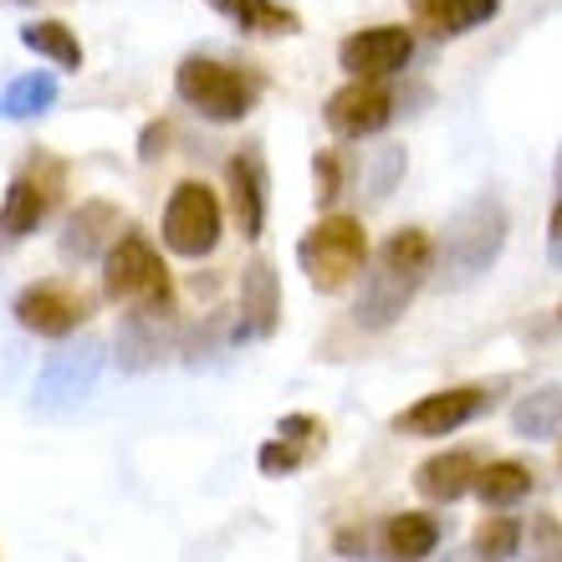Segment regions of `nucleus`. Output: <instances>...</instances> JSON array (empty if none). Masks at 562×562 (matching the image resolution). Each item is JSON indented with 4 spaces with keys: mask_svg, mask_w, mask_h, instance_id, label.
I'll list each match as a JSON object with an SVG mask.
<instances>
[{
    "mask_svg": "<svg viewBox=\"0 0 562 562\" xmlns=\"http://www.w3.org/2000/svg\"><path fill=\"white\" fill-rule=\"evenodd\" d=\"M435 271V240L415 225H404L394 236L379 246L373 267L363 271V292H358V307H353V323L363 333H384L394 327L409 312V302L419 296V286L429 281Z\"/></svg>",
    "mask_w": 562,
    "mask_h": 562,
    "instance_id": "f257e3e1",
    "label": "nucleus"
},
{
    "mask_svg": "<svg viewBox=\"0 0 562 562\" xmlns=\"http://www.w3.org/2000/svg\"><path fill=\"white\" fill-rule=\"evenodd\" d=\"M506 231H512V215H506L502 194H475L445 221V236L435 246V261H440V277L450 286H471L481 271L496 267V256L506 246Z\"/></svg>",
    "mask_w": 562,
    "mask_h": 562,
    "instance_id": "f03ea898",
    "label": "nucleus"
},
{
    "mask_svg": "<svg viewBox=\"0 0 562 562\" xmlns=\"http://www.w3.org/2000/svg\"><path fill=\"white\" fill-rule=\"evenodd\" d=\"M296 267L307 271L312 292H342L369 271V231L353 215H323L296 240Z\"/></svg>",
    "mask_w": 562,
    "mask_h": 562,
    "instance_id": "7ed1b4c3",
    "label": "nucleus"
},
{
    "mask_svg": "<svg viewBox=\"0 0 562 562\" xmlns=\"http://www.w3.org/2000/svg\"><path fill=\"white\" fill-rule=\"evenodd\" d=\"M179 103H190L200 119L210 123H240L261 98V82L251 72H240L231 61L215 57H184L175 72Z\"/></svg>",
    "mask_w": 562,
    "mask_h": 562,
    "instance_id": "20e7f679",
    "label": "nucleus"
},
{
    "mask_svg": "<svg viewBox=\"0 0 562 562\" xmlns=\"http://www.w3.org/2000/svg\"><path fill=\"white\" fill-rule=\"evenodd\" d=\"M103 296L123 307H175V286L159 251L138 231H123L113 251L103 256Z\"/></svg>",
    "mask_w": 562,
    "mask_h": 562,
    "instance_id": "39448f33",
    "label": "nucleus"
},
{
    "mask_svg": "<svg viewBox=\"0 0 562 562\" xmlns=\"http://www.w3.org/2000/svg\"><path fill=\"white\" fill-rule=\"evenodd\" d=\"M221 225L225 215L210 184H200V179L175 184L169 205H164V246L169 251L184 256V261H200V256H210L221 246Z\"/></svg>",
    "mask_w": 562,
    "mask_h": 562,
    "instance_id": "423d86ee",
    "label": "nucleus"
},
{
    "mask_svg": "<svg viewBox=\"0 0 562 562\" xmlns=\"http://www.w3.org/2000/svg\"><path fill=\"white\" fill-rule=\"evenodd\" d=\"M491 404H496V394H491L486 384L440 389V394H425V400H415L409 409H400V415H394V435H409V440H445V435L475 425Z\"/></svg>",
    "mask_w": 562,
    "mask_h": 562,
    "instance_id": "0eeeda50",
    "label": "nucleus"
},
{
    "mask_svg": "<svg viewBox=\"0 0 562 562\" xmlns=\"http://www.w3.org/2000/svg\"><path fill=\"white\" fill-rule=\"evenodd\" d=\"M15 323L36 333V338H72L77 327L88 323V292H77L72 281H31L21 286V296L11 302Z\"/></svg>",
    "mask_w": 562,
    "mask_h": 562,
    "instance_id": "6e6552de",
    "label": "nucleus"
},
{
    "mask_svg": "<svg viewBox=\"0 0 562 562\" xmlns=\"http://www.w3.org/2000/svg\"><path fill=\"white\" fill-rule=\"evenodd\" d=\"M415 57V36L404 26H363L338 42V67L353 82H384Z\"/></svg>",
    "mask_w": 562,
    "mask_h": 562,
    "instance_id": "1a4fd4ad",
    "label": "nucleus"
},
{
    "mask_svg": "<svg viewBox=\"0 0 562 562\" xmlns=\"http://www.w3.org/2000/svg\"><path fill=\"white\" fill-rule=\"evenodd\" d=\"M103 379V348L98 342H77V348H61V353L46 358L42 379H36V404L42 409H67V404H82Z\"/></svg>",
    "mask_w": 562,
    "mask_h": 562,
    "instance_id": "9d476101",
    "label": "nucleus"
},
{
    "mask_svg": "<svg viewBox=\"0 0 562 562\" xmlns=\"http://www.w3.org/2000/svg\"><path fill=\"white\" fill-rule=\"evenodd\" d=\"M57 190H61V164H46V159L26 164V169L11 179L5 200H0V231H5L11 240L31 236V231L46 221V210H52Z\"/></svg>",
    "mask_w": 562,
    "mask_h": 562,
    "instance_id": "9b49d317",
    "label": "nucleus"
},
{
    "mask_svg": "<svg viewBox=\"0 0 562 562\" xmlns=\"http://www.w3.org/2000/svg\"><path fill=\"white\" fill-rule=\"evenodd\" d=\"M179 342V323L175 307H128L119 323V363L128 373H144L154 363L175 353Z\"/></svg>",
    "mask_w": 562,
    "mask_h": 562,
    "instance_id": "f8f14e48",
    "label": "nucleus"
},
{
    "mask_svg": "<svg viewBox=\"0 0 562 562\" xmlns=\"http://www.w3.org/2000/svg\"><path fill=\"white\" fill-rule=\"evenodd\" d=\"M281 327V281L267 256H256L240 271V317L231 327V342H267Z\"/></svg>",
    "mask_w": 562,
    "mask_h": 562,
    "instance_id": "ddd939ff",
    "label": "nucleus"
},
{
    "mask_svg": "<svg viewBox=\"0 0 562 562\" xmlns=\"http://www.w3.org/2000/svg\"><path fill=\"white\" fill-rule=\"evenodd\" d=\"M323 119L338 138H369L394 119V92L384 82H348V88H338L327 98Z\"/></svg>",
    "mask_w": 562,
    "mask_h": 562,
    "instance_id": "4468645a",
    "label": "nucleus"
},
{
    "mask_svg": "<svg viewBox=\"0 0 562 562\" xmlns=\"http://www.w3.org/2000/svg\"><path fill=\"white\" fill-rule=\"evenodd\" d=\"M113 240H119V205H108V200H88V205H77L67 215V231H61V261H98V256L113 251Z\"/></svg>",
    "mask_w": 562,
    "mask_h": 562,
    "instance_id": "2eb2a0df",
    "label": "nucleus"
},
{
    "mask_svg": "<svg viewBox=\"0 0 562 562\" xmlns=\"http://www.w3.org/2000/svg\"><path fill=\"white\" fill-rule=\"evenodd\" d=\"M225 190H231V215H236L240 236L261 240L267 231V169L256 154H236L225 164Z\"/></svg>",
    "mask_w": 562,
    "mask_h": 562,
    "instance_id": "dca6fc26",
    "label": "nucleus"
},
{
    "mask_svg": "<svg viewBox=\"0 0 562 562\" xmlns=\"http://www.w3.org/2000/svg\"><path fill=\"white\" fill-rule=\"evenodd\" d=\"M475 475H481L475 450H445V456H429L415 471V491L435 506H450V502H460L465 491H475Z\"/></svg>",
    "mask_w": 562,
    "mask_h": 562,
    "instance_id": "f3484780",
    "label": "nucleus"
},
{
    "mask_svg": "<svg viewBox=\"0 0 562 562\" xmlns=\"http://www.w3.org/2000/svg\"><path fill=\"white\" fill-rule=\"evenodd\" d=\"M440 548V517L429 512H394V517L379 527V552L384 562H425Z\"/></svg>",
    "mask_w": 562,
    "mask_h": 562,
    "instance_id": "a211bd4d",
    "label": "nucleus"
},
{
    "mask_svg": "<svg viewBox=\"0 0 562 562\" xmlns=\"http://www.w3.org/2000/svg\"><path fill=\"white\" fill-rule=\"evenodd\" d=\"M415 21L429 36H465L502 11V0H409Z\"/></svg>",
    "mask_w": 562,
    "mask_h": 562,
    "instance_id": "6ab92c4d",
    "label": "nucleus"
},
{
    "mask_svg": "<svg viewBox=\"0 0 562 562\" xmlns=\"http://www.w3.org/2000/svg\"><path fill=\"white\" fill-rule=\"evenodd\" d=\"M215 11L240 31H256V36H292L296 31V11L277 5V0H210Z\"/></svg>",
    "mask_w": 562,
    "mask_h": 562,
    "instance_id": "aec40b11",
    "label": "nucleus"
},
{
    "mask_svg": "<svg viewBox=\"0 0 562 562\" xmlns=\"http://www.w3.org/2000/svg\"><path fill=\"white\" fill-rule=\"evenodd\" d=\"M21 46H31L36 57H46L61 72L82 67V42H77V31L67 21H31V26H21Z\"/></svg>",
    "mask_w": 562,
    "mask_h": 562,
    "instance_id": "412c9836",
    "label": "nucleus"
},
{
    "mask_svg": "<svg viewBox=\"0 0 562 562\" xmlns=\"http://www.w3.org/2000/svg\"><path fill=\"white\" fill-rule=\"evenodd\" d=\"M527 491H532V465H521V460H491L475 475V496L486 506H517Z\"/></svg>",
    "mask_w": 562,
    "mask_h": 562,
    "instance_id": "4be33fe9",
    "label": "nucleus"
},
{
    "mask_svg": "<svg viewBox=\"0 0 562 562\" xmlns=\"http://www.w3.org/2000/svg\"><path fill=\"white\" fill-rule=\"evenodd\" d=\"M512 429L521 440H552L562 429V389H537L512 409Z\"/></svg>",
    "mask_w": 562,
    "mask_h": 562,
    "instance_id": "5701e85b",
    "label": "nucleus"
},
{
    "mask_svg": "<svg viewBox=\"0 0 562 562\" xmlns=\"http://www.w3.org/2000/svg\"><path fill=\"white\" fill-rule=\"evenodd\" d=\"M57 103V77L52 72H26L0 92V119H36Z\"/></svg>",
    "mask_w": 562,
    "mask_h": 562,
    "instance_id": "b1692460",
    "label": "nucleus"
},
{
    "mask_svg": "<svg viewBox=\"0 0 562 562\" xmlns=\"http://www.w3.org/2000/svg\"><path fill=\"white\" fill-rule=\"evenodd\" d=\"M521 548V521L517 517H486L471 537V552L481 562H512Z\"/></svg>",
    "mask_w": 562,
    "mask_h": 562,
    "instance_id": "393cba45",
    "label": "nucleus"
},
{
    "mask_svg": "<svg viewBox=\"0 0 562 562\" xmlns=\"http://www.w3.org/2000/svg\"><path fill=\"white\" fill-rule=\"evenodd\" d=\"M312 450H317L312 440H286V435H271V440L261 445L256 465H261V475H296L312 460Z\"/></svg>",
    "mask_w": 562,
    "mask_h": 562,
    "instance_id": "a878e982",
    "label": "nucleus"
},
{
    "mask_svg": "<svg viewBox=\"0 0 562 562\" xmlns=\"http://www.w3.org/2000/svg\"><path fill=\"white\" fill-rule=\"evenodd\" d=\"M312 175H317V205H333V200L342 194V169H338V159H333L327 148L312 159Z\"/></svg>",
    "mask_w": 562,
    "mask_h": 562,
    "instance_id": "bb28decb",
    "label": "nucleus"
},
{
    "mask_svg": "<svg viewBox=\"0 0 562 562\" xmlns=\"http://www.w3.org/2000/svg\"><path fill=\"white\" fill-rule=\"evenodd\" d=\"M164 138H169V128H164V123H148V128H144V148H138V159H154V154L164 148Z\"/></svg>",
    "mask_w": 562,
    "mask_h": 562,
    "instance_id": "cd10ccee",
    "label": "nucleus"
},
{
    "mask_svg": "<svg viewBox=\"0 0 562 562\" xmlns=\"http://www.w3.org/2000/svg\"><path fill=\"white\" fill-rule=\"evenodd\" d=\"M548 236H552V261H562V194H558V205H552V225H548Z\"/></svg>",
    "mask_w": 562,
    "mask_h": 562,
    "instance_id": "c85d7f7f",
    "label": "nucleus"
},
{
    "mask_svg": "<svg viewBox=\"0 0 562 562\" xmlns=\"http://www.w3.org/2000/svg\"><path fill=\"white\" fill-rule=\"evenodd\" d=\"M558 465H562V456H558Z\"/></svg>",
    "mask_w": 562,
    "mask_h": 562,
    "instance_id": "c756f323",
    "label": "nucleus"
},
{
    "mask_svg": "<svg viewBox=\"0 0 562 562\" xmlns=\"http://www.w3.org/2000/svg\"><path fill=\"white\" fill-rule=\"evenodd\" d=\"M558 317H562V312H558Z\"/></svg>",
    "mask_w": 562,
    "mask_h": 562,
    "instance_id": "7c9ffc66",
    "label": "nucleus"
}]
</instances>
